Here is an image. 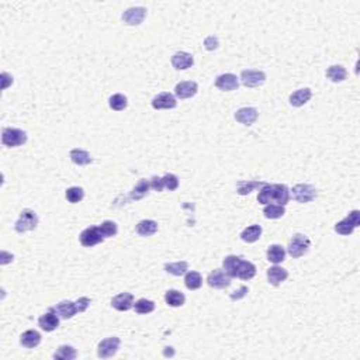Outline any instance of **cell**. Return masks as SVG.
Here are the masks:
<instances>
[{
    "label": "cell",
    "instance_id": "1",
    "mask_svg": "<svg viewBox=\"0 0 360 360\" xmlns=\"http://www.w3.org/2000/svg\"><path fill=\"white\" fill-rule=\"evenodd\" d=\"M224 272L229 277H238L242 280H250L256 275V266L248 260H243L242 257L229 255L222 260Z\"/></svg>",
    "mask_w": 360,
    "mask_h": 360
},
{
    "label": "cell",
    "instance_id": "2",
    "mask_svg": "<svg viewBox=\"0 0 360 360\" xmlns=\"http://www.w3.org/2000/svg\"><path fill=\"white\" fill-rule=\"evenodd\" d=\"M257 201L259 204H269L272 201H275L280 206H286L290 201V190L286 185H269L264 183L260 187L259 194H257Z\"/></svg>",
    "mask_w": 360,
    "mask_h": 360
},
{
    "label": "cell",
    "instance_id": "3",
    "mask_svg": "<svg viewBox=\"0 0 360 360\" xmlns=\"http://www.w3.org/2000/svg\"><path fill=\"white\" fill-rule=\"evenodd\" d=\"M90 303H92L90 298L80 297L77 301H75V303H73V301H62V303H59V304L51 307L49 310L55 312L59 318L70 319L73 318L77 312L86 311V310L89 308Z\"/></svg>",
    "mask_w": 360,
    "mask_h": 360
},
{
    "label": "cell",
    "instance_id": "4",
    "mask_svg": "<svg viewBox=\"0 0 360 360\" xmlns=\"http://www.w3.org/2000/svg\"><path fill=\"white\" fill-rule=\"evenodd\" d=\"M37 225H38V215L35 214V211H33V210L26 208V210L21 211L20 218L16 221L14 229H16L19 234H23V232H27V231L35 229L37 228Z\"/></svg>",
    "mask_w": 360,
    "mask_h": 360
},
{
    "label": "cell",
    "instance_id": "5",
    "mask_svg": "<svg viewBox=\"0 0 360 360\" xmlns=\"http://www.w3.org/2000/svg\"><path fill=\"white\" fill-rule=\"evenodd\" d=\"M360 225V211L359 210H353L350 211L346 218H343L342 221H339L335 225V231L339 234V235H350L354 229L357 228Z\"/></svg>",
    "mask_w": 360,
    "mask_h": 360
},
{
    "label": "cell",
    "instance_id": "6",
    "mask_svg": "<svg viewBox=\"0 0 360 360\" xmlns=\"http://www.w3.org/2000/svg\"><path fill=\"white\" fill-rule=\"evenodd\" d=\"M310 246H311V241L308 239V236L303 235V234H296L289 243V253L291 257L298 259L308 252Z\"/></svg>",
    "mask_w": 360,
    "mask_h": 360
},
{
    "label": "cell",
    "instance_id": "7",
    "mask_svg": "<svg viewBox=\"0 0 360 360\" xmlns=\"http://www.w3.org/2000/svg\"><path fill=\"white\" fill-rule=\"evenodd\" d=\"M2 142L9 148H16L27 142V134L19 128H5L2 132Z\"/></svg>",
    "mask_w": 360,
    "mask_h": 360
},
{
    "label": "cell",
    "instance_id": "8",
    "mask_svg": "<svg viewBox=\"0 0 360 360\" xmlns=\"http://www.w3.org/2000/svg\"><path fill=\"white\" fill-rule=\"evenodd\" d=\"M120 338L117 336H110V338H106L103 339L99 346H97V356L102 357V359H109L113 357L114 354L118 352V347H120Z\"/></svg>",
    "mask_w": 360,
    "mask_h": 360
},
{
    "label": "cell",
    "instance_id": "9",
    "mask_svg": "<svg viewBox=\"0 0 360 360\" xmlns=\"http://www.w3.org/2000/svg\"><path fill=\"white\" fill-rule=\"evenodd\" d=\"M293 197L294 200L298 201V203H310L312 201L315 197H317V190L311 186V185H304V183H300V185H296L293 187Z\"/></svg>",
    "mask_w": 360,
    "mask_h": 360
},
{
    "label": "cell",
    "instance_id": "10",
    "mask_svg": "<svg viewBox=\"0 0 360 360\" xmlns=\"http://www.w3.org/2000/svg\"><path fill=\"white\" fill-rule=\"evenodd\" d=\"M80 243L86 246V248H92L97 243H102L104 241V235L102 234V231L99 227H89L84 231H82V234L79 236Z\"/></svg>",
    "mask_w": 360,
    "mask_h": 360
},
{
    "label": "cell",
    "instance_id": "11",
    "mask_svg": "<svg viewBox=\"0 0 360 360\" xmlns=\"http://www.w3.org/2000/svg\"><path fill=\"white\" fill-rule=\"evenodd\" d=\"M266 80V73L262 70L246 69L241 72V82L246 87H257L264 83Z\"/></svg>",
    "mask_w": 360,
    "mask_h": 360
},
{
    "label": "cell",
    "instance_id": "12",
    "mask_svg": "<svg viewBox=\"0 0 360 360\" xmlns=\"http://www.w3.org/2000/svg\"><path fill=\"white\" fill-rule=\"evenodd\" d=\"M145 7H130L121 16L123 21H124L125 24H128V26H139V24H142V21L145 20Z\"/></svg>",
    "mask_w": 360,
    "mask_h": 360
},
{
    "label": "cell",
    "instance_id": "13",
    "mask_svg": "<svg viewBox=\"0 0 360 360\" xmlns=\"http://www.w3.org/2000/svg\"><path fill=\"white\" fill-rule=\"evenodd\" d=\"M207 283L210 287L213 289H227L229 284H231V277L221 269H215L213 270L207 277Z\"/></svg>",
    "mask_w": 360,
    "mask_h": 360
},
{
    "label": "cell",
    "instance_id": "14",
    "mask_svg": "<svg viewBox=\"0 0 360 360\" xmlns=\"http://www.w3.org/2000/svg\"><path fill=\"white\" fill-rule=\"evenodd\" d=\"M177 106V102H176V97L172 95V93H167V92H163V93H159L158 96L153 97L152 100V107L155 110H170V109H174Z\"/></svg>",
    "mask_w": 360,
    "mask_h": 360
},
{
    "label": "cell",
    "instance_id": "15",
    "mask_svg": "<svg viewBox=\"0 0 360 360\" xmlns=\"http://www.w3.org/2000/svg\"><path fill=\"white\" fill-rule=\"evenodd\" d=\"M215 86L222 92H232V90L238 89L239 86V80L234 73H222L217 77L215 80Z\"/></svg>",
    "mask_w": 360,
    "mask_h": 360
},
{
    "label": "cell",
    "instance_id": "16",
    "mask_svg": "<svg viewBox=\"0 0 360 360\" xmlns=\"http://www.w3.org/2000/svg\"><path fill=\"white\" fill-rule=\"evenodd\" d=\"M38 325L41 326V329H44L45 332H52L59 326V317L54 311L48 310V312H45L40 317Z\"/></svg>",
    "mask_w": 360,
    "mask_h": 360
},
{
    "label": "cell",
    "instance_id": "17",
    "mask_svg": "<svg viewBox=\"0 0 360 360\" xmlns=\"http://www.w3.org/2000/svg\"><path fill=\"white\" fill-rule=\"evenodd\" d=\"M259 113L255 107H242L235 113V120L243 125H252L257 120Z\"/></svg>",
    "mask_w": 360,
    "mask_h": 360
},
{
    "label": "cell",
    "instance_id": "18",
    "mask_svg": "<svg viewBox=\"0 0 360 360\" xmlns=\"http://www.w3.org/2000/svg\"><path fill=\"white\" fill-rule=\"evenodd\" d=\"M197 90H199V84L192 80H187V82H180L176 84L174 93L179 99H190V97L196 96Z\"/></svg>",
    "mask_w": 360,
    "mask_h": 360
},
{
    "label": "cell",
    "instance_id": "19",
    "mask_svg": "<svg viewBox=\"0 0 360 360\" xmlns=\"http://www.w3.org/2000/svg\"><path fill=\"white\" fill-rule=\"evenodd\" d=\"M111 305L117 311H128L134 307V297L131 293H121L111 300Z\"/></svg>",
    "mask_w": 360,
    "mask_h": 360
},
{
    "label": "cell",
    "instance_id": "20",
    "mask_svg": "<svg viewBox=\"0 0 360 360\" xmlns=\"http://www.w3.org/2000/svg\"><path fill=\"white\" fill-rule=\"evenodd\" d=\"M194 63V58L190 54L187 52H176L173 56H172V65H173L174 69L177 70H185L192 68Z\"/></svg>",
    "mask_w": 360,
    "mask_h": 360
},
{
    "label": "cell",
    "instance_id": "21",
    "mask_svg": "<svg viewBox=\"0 0 360 360\" xmlns=\"http://www.w3.org/2000/svg\"><path fill=\"white\" fill-rule=\"evenodd\" d=\"M287 277H289V272L280 266H273V267L267 269V280L272 286L282 284L287 280Z\"/></svg>",
    "mask_w": 360,
    "mask_h": 360
},
{
    "label": "cell",
    "instance_id": "22",
    "mask_svg": "<svg viewBox=\"0 0 360 360\" xmlns=\"http://www.w3.org/2000/svg\"><path fill=\"white\" fill-rule=\"evenodd\" d=\"M20 343L24 347L33 349L41 343V333L35 329H28L20 336Z\"/></svg>",
    "mask_w": 360,
    "mask_h": 360
},
{
    "label": "cell",
    "instance_id": "23",
    "mask_svg": "<svg viewBox=\"0 0 360 360\" xmlns=\"http://www.w3.org/2000/svg\"><path fill=\"white\" fill-rule=\"evenodd\" d=\"M312 97L311 89L304 87V89H300L297 92H294L290 96V104L294 107H301L304 106L307 102H310V99Z\"/></svg>",
    "mask_w": 360,
    "mask_h": 360
},
{
    "label": "cell",
    "instance_id": "24",
    "mask_svg": "<svg viewBox=\"0 0 360 360\" xmlns=\"http://www.w3.org/2000/svg\"><path fill=\"white\" fill-rule=\"evenodd\" d=\"M70 156V160L77 165V166H86V165H90L92 163V156H90V153L87 151H83V149H72L69 153Z\"/></svg>",
    "mask_w": 360,
    "mask_h": 360
},
{
    "label": "cell",
    "instance_id": "25",
    "mask_svg": "<svg viewBox=\"0 0 360 360\" xmlns=\"http://www.w3.org/2000/svg\"><path fill=\"white\" fill-rule=\"evenodd\" d=\"M266 256H267V260L272 263H282L286 259V250L282 245H270L269 249L266 252Z\"/></svg>",
    "mask_w": 360,
    "mask_h": 360
},
{
    "label": "cell",
    "instance_id": "26",
    "mask_svg": "<svg viewBox=\"0 0 360 360\" xmlns=\"http://www.w3.org/2000/svg\"><path fill=\"white\" fill-rule=\"evenodd\" d=\"M158 231V222L153 220H142L137 225V232L141 236H151L156 234Z\"/></svg>",
    "mask_w": 360,
    "mask_h": 360
},
{
    "label": "cell",
    "instance_id": "27",
    "mask_svg": "<svg viewBox=\"0 0 360 360\" xmlns=\"http://www.w3.org/2000/svg\"><path fill=\"white\" fill-rule=\"evenodd\" d=\"M326 77L331 79L335 83H338V82H343L346 79L347 72L342 65H332L326 70Z\"/></svg>",
    "mask_w": 360,
    "mask_h": 360
},
{
    "label": "cell",
    "instance_id": "28",
    "mask_svg": "<svg viewBox=\"0 0 360 360\" xmlns=\"http://www.w3.org/2000/svg\"><path fill=\"white\" fill-rule=\"evenodd\" d=\"M149 182L145 179H142V180H139V183L137 185V186L134 187V190H132L131 193H130V196H128V199L130 200H141V199H144L145 196H148V193H149Z\"/></svg>",
    "mask_w": 360,
    "mask_h": 360
},
{
    "label": "cell",
    "instance_id": "29",
    "mask_svg": "<svg viewBox=\"0 0 360 360\" xmlns=\"http://www.w3.org/2000/svg\"><path fill=\"white\" fill-rule=\"evenodd\" d=\"M262 235V227L260 225H250L248 228H245L241 234V239L248 243L256 242L257 239Z\"/></svg>",
    "mask_w": 360,
    "mask_h": 360
},
{
    "label": "cell",
    "instance_id": "30",
    "mask_svg": "<svg viewBox=\"0 0 360 360\" xmlns=\"http://www.w3.org/2000/svg\"><path fill=\"white\" fill-rule=\"evenodd\" d=\"M264 182H255V180H248V182H239L236 186V192L241 196H246V194L252 193L253 190L260 189L263 186Z\"/></svg>",
    "mask_w": 360,
    "mask_h": 360
},
{
    "label": "cell",
    "instance_id": "31",
    "mask_svg": "<svg viewBox=\"0 0 360 360\" xmlns=\"http://www.w3.org/2000/svg\"><path fill=\"white\" fill-rule=\"evenodd\" d=\"M165 301L170 307H182L186 301V297H185L183 293H180L177 290H167L166 294H165Z\"/></svg>",
    "mask_w": 360,
    "mask_h": 360
},
{
    "label": "cell",
    "instance_id": "32",
    "mask_svg": "<svg viewBox=\"0 0 360 360\" xmlns=\"http://www.w3.org/2000/svg\"><path fill=\"white\" fill-rule=\"evenodd\" d=\"M77 357L76 349L69 345H62L58 347L55 353H54V359H62V360H73Z\"/></svg>",
    "mask_w": 360,
    "mask_h": 360
},
{
    "label": "cell",
    "instance_id": "33",
    "mask_svg": "<svg viewBox=\"0 0 360 360\" xmlns=\"http://www.w3.org/2000/svg\"><path fill=\"white\" fill-rule=\"evenodd\" d=\"M263 214L266 218L277 220V218H282L286 214V208H284V206H280V204H267L263 208Z\"/></svg>",
    "mask_w": 360,
    "mask_h": 360
},
{
    "label": "cell",
    "instance_id": "34",
    "mask_svg": "<svg viewBox=\"0 0 360 360\" xmlns=\"http://www.w3.org/2000/svg\"><path fill=\"white\" fill-rule=\"evenodd\" d=\"M185 284L189 290H197L203 284V277L199 272H189L185 277Z\"/></svg>",
    "mask_w": 360,
    "mask_h": 360
},
{
    "label": "cell",
    "instance_id": "35",
    "mask_svg": "<svg viewBox=\"0 0 360 360\" xmlns=\"http://www.w3.org/2000/svg\"><path fill=\"white\" fill-rule=\"evenodd\" d=\"M128 104V100L124 95L121 93H117V95H113V96L109 99V106L110 109H113L114 111H123L127 107Z\"/></svg>",
    "mask_w": 360,
    "mask_h": 360
},
{
    "label": "cell",
    "instance_id": "36",
    "mask_svg": "<svg viewBox=\"0 0 360 360\" xmlns=\"http://www.w3.org/2000/svg\"><path fill=\"white\" fill-rule=\"evenodd\" d=\"M165 270L167 273L173 275V276H183L189 270V264L187 262H174V263H166L165 264Z\"/></svg>",
    "mask_w": 360,
    "mask_h": 360
},
{
    "label": "cell",
    "instance_id": "37",
    "mask_svg": "<svg viewBox=\"0 0 360 360\" xmlns=\"http://www.w3.org/2000/svg\"><path fill=\"white\" fill-rule=\"evenodd\" d=\"M134 310L137 314H149L155 310V303L146 298H141L134 304Z\"/></svg>",
    "mask_w": 360,
    "mask_h": 360
},
{
    "label": "cell",
    "instance_id": "38",
    "mask_svg": "<svg viewBox=\"0 0 360 360\" xmlns=\"http://www.w3.org/2000/svg\"><path fill=\"white\" fill-rule=\"evenodd\" d=\"M65 197H66V200L69 201V203H79V201L83 200L84 197V192L82 187H69L68 190H66V193H65Z\"/></svg>",
    "mask_w": 360,
    "mask_h": 360
},
{
    "label": "cell",
    "instance_id": "39",
    "mask_svg": "<svg viewBox=\"0 0 360 360\" xmlns=\"http://www.w3.org/2000/svg\"><path fill=\"white\" fill-rule=\"evenodd\" d=\"M99 228L102 231V234L104 238H111V236H116L118 232L117 224L114 221H104L102 225H99Z\"/></svg>",
    "mask_w": 360,
    "mask_h": 360
},
{
    "label": "cell",
    "instance_id": "40",
    "mask_svg": "<svg viewBox=\"0 0 360 360\" xmlns=\"http://www.w3.org/2000/svg\"><path fill=\"white\" fill-rule=\"evenodd\" d=\"M162 180H163V186H165V189H167L169 192H173V190H176V189L179 187V179H177L176 174L167 173L162 177Z\"/></svg>",
    "mask_w": 360,
    "mask_h": 360
},
{
    "label": "cell",
    "instance_id": "41",
    "mask_svg": "<svg viewBox=\"0 0 360 360\" xmlns=\"http://www.w3.org/2000/svg\"><path fill=\"white\" fill-rule=\"evenodd\" d=\"M218 45H220L218 38L214 37V35H210V37H207V38L204 40V47H206V49H208V51H214V49L218 48Z\"/></svg>",
    "mask_w": 360,
    "mask_h": 360
},
{
    "label": "cell",
    "instance_id": "42",
    "mask_svg": "<svg viewBox=\"0 0 360 360\" xmlns=\"http://www.w3.org/2000/svg\"><path fill=\"white\" fill-rule=\"evenodd\" d=\"M149 186H151V189H153L155 192H162V190L165 189L163 180H162V177H158V176H153L151 182H149Z\"/></svg>",
    "mask_w": 360,
    "mask_h": 360
},
{
    "label": "cell",
    "instance_id": "43",
    "mask_svg": "<svg viewBox=\"0 0 360 360\" xmlns=\"http://www.w3.org/2000/svg\"><path fill=\"white\" fill-rule=\"evenodd\" d=\"M246 293H248V287H246V286H241L239 290L234 291V293L231 294V300H232V301H238V300H241V298L245 297Z\"/></svg>",
    "mask_w": 360,
    "mask_h": 360
},
{
    "label": "cell",
    "instance_id": "44",
    "mask_svg": "<svg viewBox=\"0 0 360 360\" xmlns=\"http://www.w3.org/2000/svg\"><path fill=\"white\" fill-rule=\"evenodd\" d=\"M2 80H3V86H2V87L6 89L9 84L13 83V76H10L6 72H3V73H2Z\"/></svg>",
    "mask_w": 360,
    "mask_h": 360
}]
</instances>
